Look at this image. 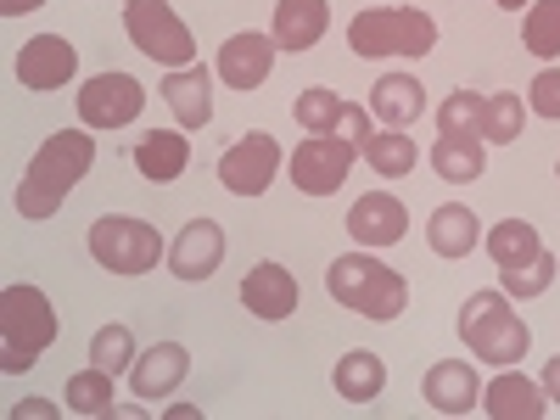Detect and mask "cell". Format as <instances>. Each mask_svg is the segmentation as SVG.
Wrapping results in <instances>:
<instances>
[{"label":"cell","instance_id":"cell-1","mask_svg":"<svg viewBox=\"0 0 560 420\" xmlns=\"http://www.w3.org/2000/svg\"><path fill=\"white\" fill-rule=\"evenodd\" d=\"M90 163H96V135L84 129H57L39 140V152L28 158L23 168V185H18V213L23 219H51L68 191L90 174Z\"/></svg>","mask_w":560,"mask_h":420},{"label":"cell","instance_id":"cell-31","mask_svg":"<svg viewBox=\"0 0 560 420\" xmlns=\"http://www.w3.org/2000/svg\"><path fill=\"white\" fill-rule=\"evenodd\" d=\"M522 45L533 57H560V0H538V7H527Z\"/></svg>","mask_w":560,"mask_h":420},{"label":"cell","instance_id":"cell-26","mask_svg":"<svg viewBox=\"0 0 560 420\" xmlns=\"http://www.w3.org/2000/svg\"><path fill=\"white\" fill-rule=\"evenodd\" d=\"M538 253H544L538 224H527V219H504V224L488 230V258H493L499 269H527Z\"/></svg>","mask_w":560,"mask_h":420},{"label":"cell","instance_id":"cell-19","mask_svg":"<svg viewBox=\"0 0 560 420\" xmlns=\"http://www.w3.org/2000/svg\"><path fill=\"white\" fill-rule=\"evenodd\" d=\"M163 102H168V113L179 118V129H202V124L213 118V73H208L202 62H191V68H168V79H163Z\"/></svg>","mask_w":560,"mask_h":420},{"label":"cell","instance_id":"cell-28","mask_svg":"<svg viewBox=\"0 0 560 420\" xmlns=\"http://www.w3.org/2000/svg\"><path fill=\"white\" fill-rule=\"evenodd\" d=\"M113 404H118L113 370L90 364V370H79V376H68V409L73 415H113Z\"/></svg>","mask_w":560,"mask_h":420},{"label":"cell","instance_id":"cell-36","mask_svg":"<svg viewBox=\"0 0 560 420\" xmlns=\"http://www.w3.org/2000/svg\"><path fill=\"white\" fill-rule=\"evenodd\" d=\"M337 135L342 140H353V147H364V135H370V107H342V118H337Z\"/></svg>","mask_w":560,"mask_h":420},{"label":"cell","instance_id":"cell-13","mask_svg":"<svg viewBox=\"0 0 560 420\" xmlns=\"http://www.w3.org/2000/svg\"><path fill=\"white\" fill-rule=\"evenodd\" d=\"M275 51H280L275 34H253V28H247V34H230V39L219 45V79L247 96V90H258V84L269 79Z\"/></svg>","mask_w":560,"mask_h":420},{"label":"cell","instance_id":"cell-10","mask_svg":"<svg viewBox=\"0 0 560 420\" xmlns=\"http://www.w3.org/2000/svg\"><path fill=\"white\" fill-rule=\"evenodd\" d=\"M140 107H147V90L129 73H96L79 90V124L84 129H124L140 118Z\"/></svg>","mask_w":560,"mask_h":420},{"label":"cell","instance_id":"cell-41","mask_svg":"<svg viewBox=\"0 0 560 420\" xmlns=\"http://www.w3.org/2000/svg\"><path fill=\"white\" fill-rule=\"evenodd\" d=\"M555 174H560V163H555Z\"/></svg>","mask_w":560,"mask_h":420},{"label":"cell","instance_id":"cell-15","mask_svg":"<svg viewBox=\"0 0 560 420\" xmlns=\"http://www.w3.org/2000/svg\"><path fill=\"white\" fill-rule=\"evenodd\" d=\"M420 398H427L438 415H471V409H482V382H477L471 364L438 359L427 370V382H420Z\"/></svg>","mask_w":560,"mask_h":420},{"label":"cell","instance_id":"cell-14","mask_svg":"<svg viewBox=\"0 0 560 420\" xmlns=\"http://www.w3.org/2000/svg\"><path fill=\"white\" fill-rule=\"evenodd\" d=\"M224 264V230L213 224V219H191L174 236V247H168V269L179 275V280H213V269Z\"/></svg>","mask_w":560,"mask_h":420},{"label":"cell","instance_id":"cell-4","mask_svg":"<svg viewBox=\"0 0 560 420\" xmlns=\"http://www.w3.org/2000/svg\"><path fill=\"white\" fill-rule=\"evenodd\" d=\"M459 342L471 348L477 359L488 364H516L527 348H533V331H527V319L510 308L504 292H471L459 308Z\"/></svg>","mask_w":560,"mask_h":420},{"label":"cell","instance_id":"cell-30","mask_svg":"<svg viewBox=\"0 0 560 420\" xmlns=\"http://www.w3.org/2000/svg\"><path fill=\"white\" fill-rule=\"evenodd\" d=\"M522 124H527L522 96H488V107H482V140L488 147H510V140L522 135Z\"/></svg>","mask_w":560,"mask_h":420},{"label":"cell","instance_id":"cell-9","mask_svg":"<svg viewBox=\"0 0 560 420\" xmlns=\"http://www.w3.org/2000/svg\"><path fill=\"white\" fill-rule=\"evenodd\" d=\"M280 174V140L264 129H247L236 147L219 158V185L230 197H264Z\"/></svg>","mask_w":560,"mask_h":420},{"label":"cell","instance_id":"cell-24","mask_svg":"<svg viewBox=\"0 0 560 420\" xmlns=\"http://www.w3.org/2000/svg\"><path fill=\"white\" fill-rule=\"evenodd\" d=\"M488 140L482 135H438L432 140V168H438V179H448V185H471V179H482V168H488Z\"/></svg>","mask_w":560,"mask_h":420},{"label":"cell","instance_id":"cell-8","mask_svg":"<svg viewBox=\"0 0 560 420\" xmlns=\"http://www.w3.org/2000/svg\"><path fill=\"white\" fill-rule=\"evenodd\" d=\"M359 147L342 135H308L303 147H292V185L303 197H337L348 185V168H353Z\"/></svg>","mask_w":560,"mask_h":420},{"label":"cell","instance_id":"cell-38","mask_svg":"<svg viewBox=\"0 0 560 420\" xmlns=\"http://www.w3.org/2000/svg\"><path fill=\"white\" fill-rule=\"evenodd\" d=\"M23 415H57V404H45V398H23V404L12 409V420H23Z\"/></svg>","mask_w":560,"mask_h":420},{"label":"cell","instance_id":"cell-16","mask_svg":"<svg viewBox=\"0 0 560 420\" xmlns=\"http://www.w3.org/2000/svg\"><path fill=\"white\" fill-rule=\"evenodd\" d=\"M185 376H191V353H185L179 342H152L147 353H140L135 364H129V387H135V398H168Z\"/></svg>","mask_w":560,"mask_h":420},{"label":"cell","instance_id":"cell-12","mask_svg":"<svg viewBox=\"0 0 560 420\" xmlns=\"http://www.w3.org/2000/svg\"><path fill=\"white\" fill-rule=\"evenodd\" d=\"M348 236L370 253H382V247H398L409 236V208L387 191H370L348 208Z\"/></svg>","mask_w":560,"mask_h":420},{"label":"cell","instance_id":"cell-3","mask_svg":"<svg viewBox=\"0 0 560 420\" xmlns=\"http://www.w3.org/2000/svg\"><path fill=\"white\" fill-rule=\"evenodd\" d=\"M57 342V308L39 287H7L0 292V370L23 376L39 364V353Z\"/></svg>","mask_w":560,"mask_h":420},{"label":"cell","instance_id":"cell-37","mask_svg":"<svg viewBox=\"0 0 560 420\" xmlns=\"http://www.w3.org/2000/svg\"><path fill=\"white\" fill-rule=\"evenodd\" d=\"M538 387H544V398H549V404H560V353H555V359L544 364V376H538Z\"/></svg>","mask_w":560,"mask_h":420},{"label":"cell","instance_id":"cell-18","mask_svg":"<svg viewBox=\"0 0 560 420\" xmlns=\"http://www.w3.org/2000/svg\"><path fill=\"white\" fill-rule=\"evenodd\" d=\"M325 28H331V7L325 0H275V23H269V34H275V45L280 51H314V45L325 39Z\"/></svg>","mask_w":560,"mask_h":420},{"label":"cell","instance_id":"cell-34","mask_svg":"<svg viewBox=\"0 0 560 420\" xmlns=\"http://www.w3.org/2000/svg\"><path fill=\"white\" fill-rule=\"evenodd\" d=\"M555 269H560V264H555V253L544 247V253H538L527 269H499V280H504V292L516 298V303H527V298H544V292H549Z\"/></svg>","mask_w":560,"mask_h":420},{"label":"cell","instance_id":"cell-27","mask_svg":"<svg viewBox=\"0 0 560 420\" xmlns=\"http://www.w3.org/2000/svg\"><path fill=\"white\" fill-rule=\"evenodd\" d=\"M359 158L370 163V168H376L382 179H404L415 163H420V147H415V140L409 135H398V129H370L364 135V147H359Z\"/></svg>","mask_w":560,"mask_h":420},{"label":"cell","instance_id":"cell-17","mask_svg":"<svg viewBox=\"0 0 560 420\" xmlns=\"http://www.w3.org/2000/svg\"><path fill=\"white\" fill-rule=\"evenodd\" d=\"M242 303L258 319H292L298 314V280L287 264H253L242 280Z\"/></svg>","mask_w":560,"mask_h":420},{"label":"cell","instance_id":"cell-29","mask_svg":"<svg viewBox=\"0 0 560 420\" xmlns=\"http://www.w3.org/2000/svg\"><path fill=\"white\" fill-rule=\"evenodd\" d=\"M342 96L337 90H325V84H308L303 96L292 102V118L303 124V135H337V118H342Z\"/></svg>","mask_w":560,"mask_h":420},{"label":"cell","instance_id":"cell-39","mask_svg":"<svg viewBox=\"0 0 560 420\" xmlns=\"http://www.w3.org/2000/svg\"><path fill=\"white\" fill-rule=\"evenodd\" d=\"M45 0H0V18H23V12H39Z\"/></svg>","mask_w":560,"mask_h":420},{"label":"cell","instance_id":"cell-21","mask_svg":"<svg viewBox=\"0 0 560 420\" xmlns=\"http://www.w3.org/2000/svg\"><path fill=\"white\" fill-rule=\"evenodd\" d=\"M482 409H488L493 420H538V415H549V398H544L538 382H527L522 370L504 364V376H493V382L482 387Z\"/></svg>","mask_w":560,"mask_h":420},{"label":"cell","instance_id":"cell-20","mask_svg":"<svg viewBox=\"0 0 560 420\" xmlns=\"http://www.w3.org/2000/svg\"><path fill=\"white\" fill-rule=\"evenodd\" d=\"M135 168L140 179H152V185H174L185 174V163H191V140H185L179 129H152V135H140L135 140Z\"/></svg>","mask_w":560,"mask_h":420},{"label":"cell","instance_id":"cell-23","mask_svg":"<svg viewBox=\"0 0 560 420\" xmlns=\"http://www.w3.org/2000/svg\"><path fill=\"white\" fill-rule=\"evenodd\" d=\"M427 242L438 258H471L477 242H482V219L465 208V202H443L432 219H427Z\"/></svg>","mask_w":560,"mask_h":420},{"label":"cell","instance_id":"cell-33","mask_svg":"<svg viewBox=\"0 0 560 420\" xmlns=\"http://www.w3.org/2000/svg\"><path fill=\"white\" fill-rule=\"evenodd\" d=\"M482 107H488V96L454 90V96L438 107V135H482Z\"/></svg>","mask_w":560,"mask_h":420},{"label":"cell","instance_id":"cell-11","mask_svg":"<svg viewBox=\"0 0 560 420\" xmlns=\"http://www.w3.org/2000/svg\"><path fill=\"white\" fill-rule=\"evenodd\" d=\"M73 73H79V51H73L62 34H34L23 51H18V84L23 90H39V96L62 90Z\"/></svg>","mask_w":560,"mask_h":420},{"label":"cell","instance_id":"cell-6","mask_svg":"<svg viewBox=\"0 0 560 420\" xmlns=\"http://www.w3.org/2000/svg\"><path fill=\"white\" fill-rule=\"evenodd\" d=\"M124 28H129L135 51L163 62V68H191L197 62V39L179 23V12L168 0H124Z\"/></svg>","mask_w":560,"mask_h":420},{"label":"cell","instance_id":"cell-40","mask_svg":"<svg viewBox=\"0 0 560 420\" xmlns=\"http://www.w3.org/2000/svg\"><path fill=\"white\" fill-rule=\"evenodd\" d=\"M493 7H504V12H516V7H527V0H493Z\"/></svg>","mask_w":560,"mask_h":420},{"label":"cell","instance_id":"cell-5","mask_svg":"<svg viewBox=\"0 0 560 420\" xmlns=\"http://www.w3.org/2000/svg\"><path fill=\"white\" fill-rule=\"evenodd\" d=\"M348 45H353V57H370V62L376 57H432L438 23L420 7H376L348 23Z\"/></svg>","mask_w":560,"mask_h":420},{"label":"cell","instance_id":"cell-7","mask_svg":"<svg viewBox=\"0 0 560 420\" xmlns=\"http://www.w3.org/2000/svg\"><path fill=\"white\" fill-rule=\"evenodd\" d=\"M90 258L107 275H147L163 258V236L135 213H107V219L90 224Z\"/></svg>","mask_w":560,"mask_h":420},{"label":"cell","instance_id":"cell-2","mask_svg":"<svg viewBox=\"0 0 560 420\" xmlns=\"http://www.w3.org/2000/svg\"><path fill=\"white\" fill-rule=\"evenodd\" d=\"M325 292H331L348 314L359 319H398L409 308V287H404V275L387 269L382 258H370V253H342L331 269H325Z\"/></svg>","mask_w":560,"mask_h":420},{"label":"cell","instance_id":"cell-22","mask_svg":"<svg viewBox=\"0 0 560 420\" xmlns=\"http://www.w3.org/2000/svg\"><path fill=\"white\" fill-rule=\"evenodd\" d=\"M420 113H427V90L409 73H382L370 84V118H382L387 129H409Z\"/></svg>","mask_w":560,"mask_h":420},{"label":"cell","instance_id":"cell-35","mask_svg":"<svg viewBox=\"0 0 560 420\" xmlns=\"http://www.w3.org/2000/svg\"><path fill=\"white\" fill-rule=\"evenodd\" d=\"M527 113L560 124V68H544V73L527 84Z\"/></svg>","mask_w":560,"mask_h":420},{"label":"cell","instance_id":"cell-25","mask_svg":"<svg viewBox=\"0 0 560 420\" xmlns=\"http://www.w3.org/2000/svg\"><path fill=\"white\" fill-rule=\"evenodd\" d=\"M337 393L348 398V404H376L382 398V387H387V364H382V353H370V348H353V353H342L337 359Z\"/></svg>","mask_w":560,"mask_h":420},{"label":"cell","instance_id":"cell-32","mask_svg":"<svg viewBox=\"0 0 560 420\" xmlns=\"http://www.w3.org/2000/svg\"><path fill=\"white\" fill-rule=\"evenodd\" d=\"M135 359H140V353H135V331H129V325H102V331L90 337V364L113 370V376H124Z\"/></svg>","mask_w":560,"mask_h":420}]
</instances>
